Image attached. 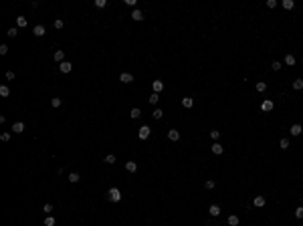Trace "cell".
<instances>
[{
	"mask_svg": "<svg viewBox=\"0 0 303 226\" xmlns=\"http://www.w3.org/2000/svg\"><path fill=\"white\" fill-rule=\"evenodd\" d=\"M43 210H45V214H51V212H53V204H45Z\"/></svg>",
	"mask_w": 303,
	"mask_h": 226,
	"instance_id": "obj_38",
	"label": "cell"
},
{
	"mask_svg": "<svg viewBox=\"0 0 303 226\" xmlns=\"http://www.w3.org/2000/svg\"><path fill=\"white\" fill-rule=\"evenodd\" d=\"M53 26H55V28H63V26H65V22H63L61 18H57L55 22H53Z\"/></svg>",
	"mask_w": 303,
	"mask_h": 226,
	"instance_id": "obj_34",
	"label": "cell"
},
{
	"mask_svg": "<svg viewBox=\"0 0 303 226\" xmlns=\"http://www.w3.org/2000/svg\"><path fill=\"white\" fill-rule=\"evenodd\" d=\"M103 162H105V164H115V156H113V154H109V156H105V158H103Z\"/></svg>",
	"mask_w": 303,
	"mask_h": 226,
	"instance_id": "obj_30",
	"label": "cell"
},
{
	"mask_svg": "<svg viewBox=\"0 0 303 226\" xmlns=\"http://www.w3.org/2000/svg\"><path fill=\"white\" fill-rule=\"evenodd\" d=\"M6 34H8V36H16V34H18V26H12V28H8V33H6Z\"/></svg>",
	"mask_w": 303,
	"mask_h": 226,
	"instance_id": "obj_32",
	"label": "cell"
},
{
	"mask_svg": "<svg viewBox=\"0 0 303 226\" xmlns=\"http://www.w3.org/2000/svg\"><path fill=\"white\" fill-rule=\"evenodd\" d=\"M293 89H295V91H301L303 89V79H295V81H293Z\"/></svg>",
	"mask_w": 303,
	"mask_h": 226,
	"instance_id": "obj_20",
	"label": "cell"
},
{
	"mask_svg": "<svg viewBox=\"0 0 303 226\" xmlns=\"http://www.w3.org/2000/svg\"><path fill=\"white\" fill-rule=\"evenodd\" d=\"M158 95H160V93H152V95H150V99H148V101L152 103V105H156V103H158V99H160V97H158Z\"/></svg>",
	"mask_w": 303,
	"mask_h": 226,
	"instance_id": "obj_27",
	"label": "cell"
},
{
	"mask_svg": "<svg viewBox=\"0 0 303 226\" xmlns=\"http://www.w3.org/2000/svg\"><path fill=\"white\" fill-rule=\"evenodd\" d=\"M162 115H164V111H162V109H160V107H158V109H154V111H152V117H154V119H162Z\"/></svg>",
	"mask_w": 303,
	"mask_h": 226,
	"instance_id": "obj_21",
	"label": "cell"
},
{
	"mask_svg": "<svg viewBox=\"0 0 303 226\" xmlns=\"http://www.w3.org/2000/svg\"><path fill=\"white\" fill-rule=\"evenodd\" d=\"M132 18H134V20H137V22H140V20H144V14H142V10H137V8H135V10L132 12Z\"/></svg>",
	"mask_w": 303,
	"mask_h": 226,
	"instance_id": "obj_15",
	"label": "cell"
},
{
	"mask_svg": "<svg viewBox=\"0 0 303 226\" xmlns=\"http://www.w3.org/2000/svg\"><path fill=\"white\" fill-rule=\"evenodd\" d=\"M289 131H291V135H301L303 127H301L299 123H295V125H291V129H289Z\"/></svg>",
	"mask_w": 303,
	"mask_h": 226,
	"instance_id": "obj_10",
	"label": "cell"
},
{
	"mask_svg": "<svg viewBox=\"0 0 303 226\" xmlns=\"http://www.w3.org/2000/svg\"><path fill=\"white\" fill-rule=\"evenodd\" d=\"M285 65H289V67L295 65V56H293V55H285Z\"/></svg>",
	"mask_w": 303,
	"mask_h": 226,
	"instance_id": "obj_25",
	"label": "cell"
},
{
	"mask_svg": "<svg viewBox=\"0 0 303 226\" xmlns=\"http://www.w3.org/2000/svg\"><path fill=\"white\" fill-rule=\"evenodd\" d=\"M53 59H55L57 63H63V61H65V53H63V51H55Z\"/></svg>",
	"mask_w": 303,
	"mask_h": 226,
	"instance_id": "obj_13",
	"label": "cell"
},
{
	"mask_svg": "<svg viewBox=\"0 0 303 226\" xmlns=\"http://www.w3.org/2000/svg\"><path fill=\"white\" fill-rule=\"evenodd\" d=\"M253 204H255L257 208H261V206H265V196H255V202H253Z\"/></svg>",
	"mask_w": 303,
	"mask_h": 226,
	"instance_id": "obj_17",
	"label": "cell"
},
{
	"mask_svg": "<svg viewBox=\"0 0 303 226\" xmlns=\"http://www.w3.org/2000/svg\"><path fill=\"white\" fill-rule=\"evenodd\" d=\"M273 107H275V105H273V101H271V99H265V101L261 103V109H263V111H271Z\"/></svg>",
	"mask_w": 303,
	"mask_h": 226,
	"instance_id": "obj_7",
	"label": "cell"
},
{
	"mask_svg": "<svg viewBox=\"0 0 303 226\" xmlns=\"http://www.w3.org/2000/svg\"><path fill=\"white\" fill-rule=\"evenodd\" d=\"M212 154L220 156V154H222V146H220V143H214V146H212Z\"/></svg>",
	"mask_w": 303,
	"mask_h": 226,
	"instance_id": "obj_26",
	"label": "cell"
},
{
	"mask_svg": "<svg viewBox=\"0 0 303 226\" xmlns=\"http://www.w3.org/2000/svg\"><path fill=\"white\" fill-rule=\"evenodd\" d=\"M45 226H55V218H53V216L45 218Z\"/></svg>",
	"mask_w": 303,
	"mask_h": 226,
	"instance_id": "obj_33",
	"label": "cell"
},
{
	"mask_svg": "<svg viewBox=\"0 0 303 226\" xmlns=\"http://www.w3.org/2000/svg\"><path fill=\"white\" fill-rule=\"evenodd\" d=\"M0 139H2V141H10V133H2Z\"/></svg>",
	"mask_w": 303,
	"mask_h": 226,
	"instance_id": "obj_42",
	"label": "cell"
},
{
	"mask_svg": "<svg viewBox=\"0 0 303 226\" xmlns=\"http://www.w3.org/2000/svg\"><path fill=\"white\" fill-rule=\"evenodd\" d=\"M33 34H34V36H45V34H47L45 26H43V24H36V26L33 28Z\"/></svg>",
	"mask_w": 303,
	"mask_h": 226,
	"instance_id": "obj_4",
	"label": "cell"
},
{
	"mask_svg": "<svg viewBox=\"0 0 303 226\" xmlns=\"http://www.w3.org/2000/svg\"><path fill=\"white\" fill-rule=\"evenodd\" d=\"M271 67H273V71H279V69L283 67V65H281V63H277V61H275V63H273V65H271Z\"/></svg>",
	"mask_w": 303,
	"mask_h": 226,
	"instance_id": "obj_43",
	"label": "cell"
},
{
	"mask_svg": "<svg viewBox=\"0 0 303 226\" xmlns=\"http://www.w3.org/2000/svg\"><path fill=\"white\" fill-rule=\"evenodd\" d=\"M105 4H107L105 0H95V6H97V8H105Z\"/></svg>",
	"mask_w": 303,
	"mask_h": 226,
	"instance_id": "obj_37",
	"label": "cell"
},
{
	"mask_svg": "<svg viewBox=\"0 0 303 226\" xmlns=\"http://www.w3.org/2000/svg\"><path fill=\"white\" fill-rule=\"evenodd\" d=\"M255 89H257V91H259V93H263V91H265V89H267V83H263V81H259V83H257V85H255Z\"/></svg>",
	"mask_w": 303,
	"mask_h": 226,
	"instance_id": "obj_24",
	"label": "cell"
},
{
	"mask_svg": "<svg viewBox=\"0 0 303 226\" xmlns=\"http://www.w3.org/2000/svg\"><path fill=\"white\" fill-rule=\"evenodd\" d=\"M295 218H303V206L295 208Z\"/></svg>",
	"mask_w": 303,
	"mask_h": 226,
	"instance_id": "obj_35",
	"label": "cell"
},
{
	"mask_svg": "<svg viewBox=\"0 0 303 226\" xmlns=\"http://www.w3.org/2000/svg\"><path fill=\"white\" fill-rule=\"evenodd\" d=\"M218 135H220L218 129H212V131H210V137H212V139H218Z\"/></svg>",
	"mask_w": 303,
	"mask_h": 226,
	"instance_id": "obj_39",
	"label": "cell"
},
{
	"mask_svg": "<svg viewBox=\"0 0 303 226\" xmlns=\"http://www.w3.org/2000/svg\"><path fill=\"white\" fill-rule=\"evenodd\" d=\"M204 186H206V190H212V188H214V180H206V182H204Z\"/></svg>",
	"mask_w": 303,
	"mask_h": 226,
	"instance_id": "obj_36",
	"label": "cell"
},
{
	"mask_svg": "<svg viewBox=\"0 0 303 226\" xmlns=\"http://www.w3.org/2000/svg\"><path fill=\"white\" fill-rule=\"evenodd\" d=\"M79 180H81V176H79L77 172H73V174H69V182H71V184H77Z\"/></svg>",
	"mask_w": 303,
	"mask_h": 226,
	"instance_id": "obj_18",
	"label": "cell"
},
{
	"mask_svg": "<svg viewBox=\"0 0 303 226\" xmlns=\"http://www.w3.org/2000/svg\"><path fill=\"white\" fill-rule=\"evenodd\" d=\"M119 81L127 85V83H132V81H134V75H132V73H121V75H119Z\"/></svg>",
	"mask_w": 303,
	"mask_h": 226,
	"instance_id": "obj_5",
	"label": "cell"
},
{
	"mask_svg": "<svg viewBox=\"0 0 303 226\" xmlns=\"http://www.w3.org/2000/svg\"><path fill=\"white\" fill-rule=\"evenodd\" d=\"M275 6H277L275 0H267V8H275Z\"/></svg>",
	"mask_w": 303,
	"mask_h": 226,
	"instance_id": "obj_41",
	"label": "cell"
},
{
	"mask_svg": "<svg viewBox=\"0 0 303 226\" xmlns=\"http://www.w3.org/2000/svg\"><path fill=\"white\" fill-rule=\"evenodd\" d=\"M168 139L178 141V139H180V131H178V129H170V131H168Z\"/></svg>",
	"mask_w": 303,
	"mask_h": 226,
	"instance_id": "obj_8",
	"label": "cell"
},
{
	"mask_svg": "<svg viewBox=\"0 0 303 226\" xmlns=\"http://www.w3.org/2000/svg\"><path fill=\"white\" fill-rule=\"evenodd\" d=\"M152 89H154V93H162V91H164V83H162L160 79L154 81V83H152Z\"/></svg>",
	"mask_w": 303,
	"mask_h": 226,
	"instance_id": "obj_6",
	"label": "cell"
},
{
	"mask_svg": "<svg viewBox=\"0 0 303 226\" xmlns=\"http://www.w3.org/2000/svg\"><path fill=\"white\" fill-rule=\"evenodd\" d=\"M6 79H8V81H14V73H12V71H8V73H6Z\"/></svg>",
	"mask_w": 303,
	"mask_h": 226,
	"instance_id": "obj_44",
	"label": "cell"
},
{
	"mask_svg": "<svg viewBox=\"0 0 303 226\" xmlns=\"http://www.w3.org/2000/svg\"><path fill=\"white\" fill-rule=\"evenodd\" d=\"M182 105H184L186 109H190L192 105H194V99H192V97H184V99H182Z\"/></svg>",
	"mask_w": 303,
	"mask_h": 226,
	"instance_id": "obj_16",
	"label": "cell"
},
{
	"mask_svg": "<svg viewBox=\"0 0 303 226\" xmlns=\"http://www.w3.org/2000/svg\"><path fill=\"white\" fill-rule=\"evenodd\" d=\"M12 131H14V133H23V131H24V123H23V121H16V123L12 125Z\"/></svg>",
	"mask_w": 303,
	"mask_h": 226,
	"instance_id": "obj_9",
	"label": "cell"
},
{
	"mask_svg": "<svg viewBox=\"0 0 303 226\" xmlns=\"http://www.w3.org/2000/svg\"><path fill=\"white\" fill-rule=\"evenodd\" d=\"M26 24H28L26 16H16V26H18V28H24Z\"/></svg>",
	"mask_w": 303,
	"mask_h": 226,
	"instance_id": "obj_11",
	"label": "cell"
},
{
	"mask_svg": "<svg viewBox=\"0 0 303 226\" xmlns=\"http://www.w3.org/2000/svg\"><path fill=\"white\" fill-rule=\"evenodd\" d=\"M208 212H210V216H218L220 214V206H218V204H212V206L208 208Z\"/></svg>",
	"mask_w": 303,
	"mask_h": 226,
	"instance_id": "obj_12",
	"label": "cell"
},
{
	"mask_svg": "<svg viewBox=\"0 0 303 226\" xmlns=\"http://www.w3.org/2000/svg\"><path fill=\"white\" fill-rule=\"evenodd\" d=\"M59 69H61V73H65V75H67V73H71V71H73V63H69V61H63V63L59 65Z\"/></svg>",
	"mask_w": 303,
	"mask_h": 226,
	"instance_id": "obj_3",
	"label": "cell"
},
{
	"mask_svg": "<svg viewBox=\"0 0 303 226\" xmlns=\"http://www.w3.org/2000/svg\"><path fill=\"white\" fill-rule=\"evenodd\" d=\"M125 170H127L129 174H134L135 170H137V164H135V162H125Z\"/></svg>",
	"mask_w": 303,
	"mask_h": 226,
	"instance_id": "obj_14",
	"label": "cell"
},
{
	"mask_svg": "<svg viewBox=\"0 0 303 226\" xmlns=\"http://www.w3.org/2000/svg\"><path fill=\"white\" fill-rule=\"evenodd\" d=\"M107 198H109L111 202H119V200H121V192H119L117 188H109V192H107Z\"/></svg>",
	"mask_w": 303,
	"mask_h": 226,
	"instance_id": "obj_1",
	"label": "cell"
},
{
	"mask_svg": "<svg viewBox=\"0 0 303 226\" xmlns=\"http://www.w3.org/2000/svg\"><path fill=\"white\" fill-rule=\"evenodd\" d=\"M281 4H283V8H285V10H291L293 6H295V2H293V0H283Z\"/></svg>",
	"mask_w": 303,
	"mask_h": 226,
	"instance_id": "obj_19",
	"label": "cell"
},
{
	"mask_svg": "<svg viewBox=\"0 0 303 226\" xmlns=\"http://www.w3.org/2000/svg\"><path fill=\"white\" fill-rule=\"evenodd\" d=\"M228 224H230V226H236V224H238V216H235V214L228 216Z\"/></svg>",
	"mask_w": 303,
	"mask_h": 226,
	"instance_id": "obj_28",
	"label": "cell"
},
{
	"mask_svg": "<svg viewBox=\"0 0 303 226\" xmlns=\"http://www.w3.org/2000/svg\"><path fill=\"white\" fill-rule=\"evenodd\" d=\"M8 53V45H0V55H6Z\"/></svg>",
	"mask_w": 303,
	"mask_h": 226,
	"instance_id": "obj_40",
	"label": "cell"
},
{
	"mask_svg": "<svg viewBox=\"0 0 303 226\" xmlns=\"http://www.w3.org/2000/svg\"><path fill=\"white\" fill-rule=\"evenodd\" d=\"M8 95H10V89H8L6 85H2V87H0V97H8Z\"/></svg>",
	"mask_w": 303,
	"mask_h": 226,
	"instance_id": "obj_23",
	"label": "cell"
},
{
	"mask_svg": "<svg viewBox=\"0 0 303 226\" xmlns=\"http://www.w3.org/2000/svg\"><path fill=\"white\" fill-rule=\"evenodd\" d=\"M150 133H152V129H150L148 125H142V127H140V131H137L140 139H148V137H150Z\"/></svg>",
	"mask_w": 303,
	"mask_h": 226,
	"instance_id": "obj_2",
	"label": "cell"
},
{
	"mask_svg": "<svg viewBox=\"0 0 303 226\" xmlns=\"http://www.w3.org/2000/svg\"><path fill=\"white\" fill-rule=\"evenodd\" d=\"M279 147H281V149H287V147H289V141H287V137H283V139L279 141Z\"/></svg>",
	"mask_w": 303,
	"mask_h": 226,
	"instance_id": "obj_31",
	"label": "cell"
},
{
	"mask_svg": "<svg viewBox=\"0 0 303 226\" xmlns=\"http://www.w3.org/2000/svg\"><path fill=\"white\" fill-rule=\"evenodd\" d=\"M129 115H132V117H134V119H137V117H140V115H142V109H140V107H134V109H132V111H129Z\"/></svg>",
	"mask_w": 303,
	"mask_h": 226,
	"instance_id": "obj_22",
	"label": "cell"
},
{
	"mask_svg": "<svg viewBox=\"0 0 303 226\" xmlns=\"http://www.w3.org/2000/svg\"><path fill=\"white\" fill-rule=\"evenodd\" d=\"M51 105H53V107H61V105H63V101H61V97H53V101H51Z\"/></svg>",
	"mask_w": 303,
	"mask_h": 226,
	"instance_id": "obj_29",
	"label": "cell"
}]
</instances>
